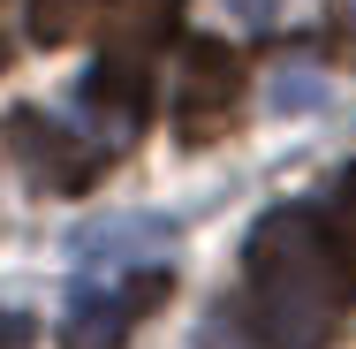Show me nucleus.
Wrapping results in <instances>:
<instances>
[{"mask_svg":"<svg viewBox=\"0 0 356 349\" xmlns=\"http://www.w3.org/2000/svg\"><path fill=\"white\" fill-rule=\"evenodd\" d=\"M243 114V54L220 38L182 46V84H175V137L182 144H220Z\"/></svg>","mask_w":356,"mask_h":349,"instance_id":"20e7f679","label":"nucleus"},{"mask_svg":"<svg viewBox=\"0 0 356 349\" xmlns=\"http://www.w3.org/2000/svg\"><path fill=\"white\" fill-rule=\"evenodd\" d=\"M318 228H326V251H334V266H341V281H349V296H356V160H349V175L334 183Z\"/></svg>","mask_w":356,"mask_h":349,"instance_id":"0eeeda50","label":"nucleus"},{"mask_svg":"<svg viewBox=\"0 0 356 349\" xmlns=\"http://www.w3.org/2000/svg\"><path fill=\"white\" fill-rule=\"evenodd\" d=\"M227 15H243V23H273L281 0H227Z\"/></svg>","mask_w":356,"mask_h":349,"instance_id":"9d476101","label":"nucleus"},{"mask_svg":"<svg viewBox=\"0 0 356 349\" xmlns=\"http://www.w3.org/2000/svg\"><path fill=\"white\" fill-rule=\"evenodd\" d=\"M8 61H15V54H8V23H0V69H8Z\"/></svg>","mask_w":356,"mask_h":349,"instance_id":"9b49d317","label":"nucleus"},{"mask_svg":"<svg viewBox=\"0 0 356 349\" xmlns=\"http://www.w3.org/2000/svg\"><path fill=\"white\" fill-rule=\"evenodd\" d=\"M182 0H99V69L83 76V114L106 137H137L152 114V69Z\"/></svg>","mask_w":356,"mask_h":349,"instance_id":"f03ea898","label":"nucleus"},{"mask_svg":"<svg viewBox=\"0 0 356 349\" xmlns=\"http://www.w3.org/2000/svg\"><path fill=\"white\" fill-rule=\"evenodd\" d=\"M167 288H175L167 266H137V274H122L114 288H76L69 319H61V349H122L167 304Z\"/></svg>","mask_w":356,"mask_h":349,"instance_id":"39448f33","label":"nucleus"},{"mask_svg":"<svg viewBox=\"0 0 356 349\" xmlns=\"http://www.w3.org/2000/svg\"><path fill=\"white\" fill-rule=\"evenodd\" d=\"M167 243H175V220H159V212L99 220V228H83V235H76V266H129V258L167 251Z\"/></svg>","mask_w":356,"mask_h":349,"instance_id":"423d86ee","label":"nucleus"},{"mask_svg":"<svg viewBox=\"0 0 356 349\" xmlns=\"http://www.w3.org/2000/svg\"><path fill=\"white\" fill-rule=\"evenodd\" d=\"M23 23H31V38H38V46H76V38L99 23V0H31V8H23Z\"/></svg>","mask_w":356,"mask_h":349,"instance_id":"6e6552de","label":"nucleus"},{"mask_svg":"<svg viewBox=\"0 0 356 349\" xmlns=\"http://www.w3.org/2000/svg\"><path fill=\"white\" fill-rule=\"evenodd\" d=\"M0 144H8V160L23 167V183H31V190H54V198H83V190L99 183V167H106V144L83 137L61 114H46V107H15L8 130H0Z\"/></svg>","mask_w":356,"mask_h":349,"instance_id":"7ed1b4c3","label":"nucleus"},{"mask_svg":"<svg viewBox=\"0 0 356 349\" xmlns=\"http://www.w3.org/2000/svg\"><path fill=\"white\" fill-rule=\"evenodd\" d=\"M31 334H38V327H31L23 311H0V349H31Z\"/></svg>","mask_w":356,"mask_h":349,"instance_id":"1a4fd4ad","label":"nucleus"},{"mask_svg":"<svg viewBox=\"0 0 356 349\" xmlns=\"http://www.w3.org/2000/svg\"><path fill=\"white\" fill-rule=\"evenodd\" d=\"M349 281L326 251L318 212L281 205L266 212L243 243V319L266 349H326L341 311H349Z\"/></svg>","mask_w":356,"mask_h":349,"instance_id":"f257e3e1","label":"nucleus"}]
</instances>
